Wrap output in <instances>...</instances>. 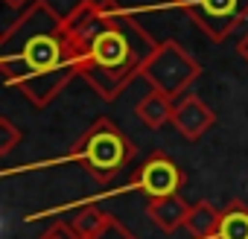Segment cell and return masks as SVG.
<instances>
[{
  "label": "cell",
  "instance_id": "obj_4",
  "mask_svg": "<svg viewBox=\"0 0 248 239\" xmlns=\"http://www.w3.org/2000/svg\"><path fill=\"white\" fill-rule=\"evenodd\" d=\"M140 76L152 85V90H161V93L178 99L202 76V64L178 41H158V47L146 59Z\"/></svg>",
  "mask_w": 248,
  "mask_h": 239
},
{
  "label": "cell",
  "instance_id": "obj_5",
  "mask_svg": "<svg viewBox=\"0 0 248 239\" xmlns=\"http://www.w3.org/2000/svg\"><path fill=\"white\" fill-rule=\"evenodd\" d=\"M167 6L190 15L196 27L216 44L248 21V0H170Z\"/></svg>",
  "mask_w": 248,
  "mask_h": 239
},
{
  "label": "cell",
  "instance_id": "obj_3",
  "mask_svg": "<svg viewBox=\"0 0 248 239\" xmlns=\"http://www.w3.org/2000/svg\"><path fill=\"white\" fill-rule=\"evenodd\" d=\"M64 161L79 164L88 175L108 184L129 161H135V143L126 137V132L117 129L108 117H99L96 123L73 143L70 155Z\"/></svg>",
  "mask_w": 248,
  "mask_h": 239
},
{
  "label": "cell",
  "instance_id": "obj_7",
  "mask_svg": "<svg viewBox=\"0 0 248 239\" xmlns=\"http://www.w3.org/2000/svg\"><path fill=\"white\" fill-rule=\"evenodd\" d=\"M172 126H175V132H178L184 140L196 143V140H202V137L216 126V114H213L210 105H204L196 93L187 90L184 96L175 99V108H172Z\"/></svg>",
  "mask_w": 248,
  "mask_h": 239
},
{
  "label": "cell",
  "instance_id": "obj_2",
  "mask_svg": "<svg viewBox=\"0 0 248 239\" xmlns=\"http://www.w3.org/2000/svg\"><path fill=\"white\" fill-rule=\"evenodd\" d=\"M0 32V73L35 108H47L76 76V56L64 35V15L47 0H32L18 9Z\"/></svg>",
  "mask_w": 248,
  "mask_h": 239
},
{
  "label": "cell",
  "instance_id": "obj_6",
  "mask_svg": "<svg viewBox=\"0 0 248 239\" xmlns=\"http://www.w3.org/2000/svg\"><path fill=\"white\" fill-rule=\"evenodd\" d=\"M132 190H140L146 198H161V195H172L184 187V169L164 152H152L140 169L132 175Z\"/></svg>",
  "mask_w": 248,
  "mask_h": 239
},
{
  "label": "cell",
  "instance_id": "obj_12",
  "mask_svg": "<svg viewBox=\"0 0 248 239\" xmlns=\"http://www.w3.org/2000/svg\"><path fill=\"white\" fill-rule=\"evenodd\" d=\"M114 216L99 210V207H82L76 216H73V230L79 239H99L108 227H111Z\"/></svg>",
  "mask_w": 248,
  "mask_h": 239
},
{
  "label": "cell",
  "instance_id": "obj_14",
  "mask_svg": "<svg viewBox=\"0 0 248 239\" xmlns=\"http://www.w3.org/2000/svg\"><path fill=\"white\" fill-rule=\"evenodd\" d=\"M41 239H79V236L73 230V222H53V224H47Z\"/></svg>",
  "mask_w": 248,
  "mask_h": 239
},
{
  "label": "cell",
  "instance_id": "obj_15",
  "mask_svg": "<svg viewBox=\"0 0 248 239\" xmlns=\"http://www.w3.org/2000/svg\"><path fill=\"white\" fill-rule=\"evenodd\" d=\"M99 239H135V236H132V230H126V227H123V224L114 219V222H111V227H108Z\"/></svg>",
  "mask_w": 248,
  "mask_h": 239
},
{
  "label": "cell",
  "instance_id": "obj_9",
  "mask_svg": "<svg viewBox=\"0 0 248 239\" xmlns=\"http://www.w3.org/2000/svg\"><path fill=\"white\" fill-rule=\"evenodd\" d=\"M172 108H175L172 96H167L161 90H149L138 102V117H140V123L149 126V129H164L167 123H172Z\"/></svg>",
  "mask_w": 248,
  "mask_h": 239
},
{
  "label": "cell",
  "instance_id": "obj_17",
  "mask_svg": "<svg viewBox=\"0 0 248 239\" xmlns=\"http://www.w3.org/2000/svg\"><path fill=\"white\" fill-rule=\"evenodd\" d=\"M32 0H3V6L6 9H24V6H30Z\"/></svg>",
  "mask_w": 248,
  "mask_h": 239
},
{
  "label": "cell",
  "instance_id": "obj_10",
  "mask_svg": "<svg viewBox=\"0 0 248 239\" xmlns=\"http://www.w3.org/2000/svg\"><path fill=\"white\" fill-rule=\"evenodd\" d=\"M219 219H222L219 207H213L210 201H199V204H190V213L184 219V230L193 239H213L216 227H219Z\"/></svg>",
  "mask_w": 248,
  "mask_h": 239
},
{
  "label": "cell",
  "instance_id": "obj_1",
  "mask_svg": "<svg viewBox=\"0 0 248 239\" xmlns=\"http://www.w3.org/2000/svg\"><path fill=\"white\" fill-rule=\"evenodd\" d=\"M79 76L105 102L117 99L143 73L158 41L143 30L138 12L117 0H79L62 21Z\"/></svg>",
  "mask_w": 248,
  "mask_h": 239
},
{
  "label": "cell",
  "instance_id": "obj_11",
  "mask_svg": "<svg viewBox=\"0 0 248 239\" xmlns=\"http://www.w3.org/2000/svg\"><path fill=\"white\" fill-rule=\"evenodd\" d=\"M213 239H248V207L242 201H231L222 210Z\"/></svg>",
  "mask_w": 248,
  "mask_h": 239
},
{
  "label": "cell",
  "instance_id": "obj_16",
  "mask_svg": "<svg viewBox=\"0 0 248 239\" xmlns=\"http://www.w3.org/2000/svg\"><path fill=\"white\" fill-rule=\"evenodd\" d=\"M236 53H239V56L245 59V64H248V32H245V35L236 41Z\"/></svg>",
  "mask_w": 248,
  "mask_h": 239
},
{
  "label": "cell",
  "instance_id": "obj_8",
  "mask_svg": "<svg viewBox=\"0 0 248 239\" xmlns=\"http://www.w3.org/2000/svg\"><path fill=\"white\" fill-rule=\"evenodd\" d=\"M146 213H149V219H152L161 230H178V227H184V219H187V213H190V204H187L178 193H172V195L149 198Z\"/></svg>",
  "mask_w": 248,
  "mask_h": 239
},
{
  "label": "cell",
  "instance_id": "obj_13",
  "mask_svg": "<svg viewBox=\"0 0 248 239\" xmlns=\"http://www.w3.org/2000/svg\"><path fill=\"white\" fill-rule=\"evenodd\" d=\"M24 132L12 123L9 117H0V155H9L18 143H21Z\"/></svg>",
  "mask_w": 248,
  "mask_h": 239
}]
</instances>
